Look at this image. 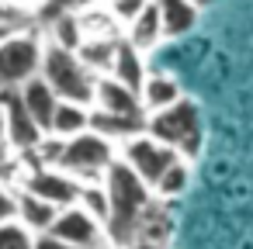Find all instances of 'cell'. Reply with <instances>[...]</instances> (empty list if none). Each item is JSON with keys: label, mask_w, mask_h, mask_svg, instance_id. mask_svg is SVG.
I'll return each mask as SVG.
<instances>
[{"label": "cell", "mask_w": 253, "mask_h": 249, "mask_svg": "<svg viewBox=\"0 0 253 249\" xmlns=\"http://www.w3.org/2000/svg\"><path fill=\"white\" fill-rule=\"evenodd\" d=\"M87 128H90V104H80V101H59L49 135L73 139V135H80V132H87Z\"/></svg>", "instance_id": "2e32d148"}, {"label": "cell", "mask_w": 253, "mask_h": 249, "mask_svg": "<svg viewBox=\"0 0 253 249\" xmlns=\"http://www.w3.org/2000/svg\"><path fill=\"white\" fill-rule=\"evenodd\" d=\"M111 76L115 80H122V83H128L132 90H139L142 94V83H146V70H142V59H139V49L128 42V38H122V45H118V52H115V63H111Z\"/></svg>", "instance_id": "ac0fdd59"}, {"label": "cell", "mask_w": 253, "mask_h": 249, "mask_svg": "<svg viewBox=\"0 0 253 249\" xmlns=\"http://www.w3.org/2000/svg\"><path fill=\"white\" fill-rule=\"evenodd\" d=\"M0 107H4V118H7V135H11V149H18L21 156L32 152L49 132L35 121V114L28 111L25 97H21V87H11V90H0Z\"/></svg>", "instance_id": "52a82bcc"}, {"label": "cell", "mask_w": 253, "mask_h": 249, "mask_svg": "<svg viewBox=\"0 0 253 249\" xmlns=\"http://www.w3.org/2000/svg\"><path fill=\"white\" fill-rule=\"evenodd\" d=\"M180 97H184V94H180V83H177L173 76H167V73L146 76V83H142V107H146V114L163 111V107L177 104Z\"/></svg>", "instance_id": "e0dca14e"}, {"label": "cell", "mask_w": 253, "mask_h": 249, "mask_svg": "<svg viewBox=\"0 0 253 249\" xmlns=\"http://www.w3.org/2000/svg\"><path fill=\"white\" fill-rule=\"evenodd\" d=\"M94 107H101V111H118V114H146L142 94L132 90L128 83L115 80V76H97V87H94Z\"/></svg>", "instance_id": "30bf717a"}, {"label": "cell", "mask_w": 253, "mask_h": 249, "mask_svg": "<svg viewBox=\"0 0 253 249\" xmlns=\"http://www.w3.org/2000/svg\"><path fill=\"white\" fill-rule=\"evenodd\" d=\"M94 0H45L42 4V18L45 21H52V18H59V14H80L84 7H90Z\"/></svg>", "instance_id": "d4e9b609"}, {"label": "cell", "mask_w": 253, "mask_h": 249, "mask_svg": "<svg viewBox=\"0 0 253 249\" xmlns=\"http://www.w3.org/2000/svg\"><path fill=\"white\" fill-rule=\"evenodd\" d=\"M25 187L35 190V194H42L45 201L66 208V204H77V201H80L84 180H77L73 173H66V170H59V166H35L32 177L25 180Z\"/></svg>", "instance_id": "9c48e42d"}, {"label": "cell", "mask_w": 253, "mask_h": 249, "mask_svg": "<svg viewBox=\"0 0 253 249\" xmlns=\"http://www.w3.org/2000/svg\"><path fill=\"white\" fill-rule=\"evenodd\" d=\"M80 208H87L101 225H108V218H111V197H108V187H104V180H94V183H84V190H80V201H77Z\"/></svg>", "instance_id": "44dd1931"}, {"label": "cell", "mask_w": 253, "mask_h": 249, "mask_svg": "<svg viewBox=\"0 0 253 249\" xmlns=\"http://www.w3.org/2000/svg\"><path fill=\"white\" fill-rule=\"evenodd\" d=\"M125 38L142 52V49H153L160 38H167L163 35V21H160V7H156V0H149L146 4V11L125 28Z\"/></svg>", "instance_id": "9a60e30c"}, {"label": "cell", "mask_w": 253, "mask_h": 249, "mask_svg": "<svg viewBox=\"0 0 253 249\" xmlns=\"http://www.w3.org/2000/svg\"><path fill=\"white\" fill-rule=\"evenodd\" d=\"M156 7H160V21H163L167 38L187 35L198 25V11H201L194 0H156Z\"/></svg>", "instance_id": "5bb4252c"}, {"label": "cell", "mask_w": 253, "mask_h": 249, "mask_svg": "<svg viewBox=\"0 0 253 249\" xmlns=\"http://www.w3.org/2000/svg\"><path fill=\"white\" fill-rule=\"evenodd\" d=\"M7 149H11V135H7V118H4V107H0V163H4Z\"/></svg>", "instance_id": "83f0119b"}, {"label": "cell", "mask_w": 253, "mask_h": 249, "mask_svg": "<svg viewBox=\"0 0 253 249\" xmlns=\"http://www.w3.org/2000/svg\"><path fill=\"white\" fill-rule=\"evenodd\" d=\"M11 218H18V194L0 183V225L11 221Z\"/></svg>", "instance_id": "484cf974"}, {"label": "cell", "mask_w": 253, "mask_h": 249, "mask_svg": "<svg viewBox=\"0 0 253 249\" xmlns=\"http://www.w3.org/2000/svg\"><path fill=\"white\" fill-rule=\"evenodd\" d=\"M52 45H63V49H73V52L84 45V21H80V14L52 18Z\"/></svg>", "instance_id": "ffe728a7"}, {"label": "cell", "mask_w": 253, "mask_h": 249, "mask_svg": "<svg viewBox=\"0 0 253 249\" xmlns=\"http://www.w3.org/2000/svg\"><path fill=\"white\" fill-rule=\"evenodd\" d=\"M115 163V152H111V139H104L101 132L87 128L73 139H66L63 145V156H59V170L73 173L77 180L84 183H94V180H104L108 166Z\"/></svg>", "instance_id": "277c9868"}, {"label": "cell", "mask_w": 253, "mask_h": 249, "mask_svg": "<svg viewBox=\"0 0 253 249\" xmlns=\"http://www.w3.org/2000/svg\"><path fill=\"white\" fill-rule=\"evenodd\" d=\"M146 4H149V0H111V21H118V25L128 28L146 11Z\"/></svg>", "instance_id": "cb8c5ba5"}, {"label": "cell", "mask_w": 253, "mask_h": 249, "mask_svg": "<svg viewBox=\"0 0 253 249\" xmlns=\"http://www.w3.org/2000/svg\"><path fill=\"white\" fill-rule=\"evenodd\" d=\"M118 45L122 42H115V38H104V35H94V38H84V45L77 49L80 52V59L90 66V70H111V63H115V52H118Z\"/></svg>", "instance_id": "d6986e66"}, {"label": "cell", "mask_w": 253, "mask_h": 249, "mask_svg": "<svg viewBox=\"0 0 253 249\" xmlns=\"http://www.w3.org/2000/svg\"><path fill=\"white\" fill-rule=\"evenodd\" d=\"M0 249H35V235L21 218H11L0 225Z\"/></svg>", "instance_id": "7402d4cb"}, {"label": "cell", "mask_w": 253, "mask_h": 249, "mask_svg": "<svg viewBox=\"0 0 253 249\" xmlns=\"http://www.w3.org/2000/svg\"><path fill=\"white\" fill-rule=\"evenodd\" d=\"M146 118H149V114H118V111H101V107H94V111H90V128L101 132V135L111 139V142H132L135 135L146 132Z\"/></svg>", "instance_id": "8fae6325"}, {"label": "cell", "mask_w": 253, "mask_h": 249, "mask_svg": "<svg viewBox=\"0 0 253 249\" xmlns=\"http://www.w3.org/2000/svg\"><path fill=\"white\" fill-rule=\"evenodd\" d=\"M56 214H59V204L45 201L42 194H35V190H28V187L18 194V218H21L32 232H49L52 221H56Z\"/></svg>", "instance_id": "4fadbf2b"}, {"label": "cell", "mask_w": 253, "mask_h": 249, "mask_svg": "<svg viewBox=\"0 0 253 249\" xmlns=\"http://www.w3.org/2000/svg\"><path fill=\"white\" fill-rule=\"evenodd\" d=\"M42 42L32 32H11L0 42V90L25 87L32 76L42 73Z\"/></svg>", "instance_id": "5b68a950"}, {"label": "cell", "mask_w": 253, "mask_h": 249, "mask_svg": "<svg viewBox=\"0 0 253 249\" xmlns=\"http://www.w3.org/2000/svg\"><path fill=\"white\" fill-rule=\"evenodd\" d=\"M128 249H170L167 242H153V239H139V242H132Z\"/></svg>", "instance_id": "f1b7e54d"}, {"label": "cell", "mask_w": 253, "mask_h": 249, "mask_svg": "<svg viewBox=\"0 0 253 249\" xmlns=\"http://www.w3.org/2000/svg\"><path fill=\"white\" fill-rule=\"evenodd\" d=\"M35 249H77V246L66 242V239H59L56 232H39L35 235Z\"/></svg>", "instance_id": "4316f807"}, {"label": "cell", "mask_w": 253, "mask_h": 249, "mask_svg": "<svg viewBox=\"0 0 253 249\" xmlns=\"http://www.w3.org/2000/svg\"><path fill=\"white\" fill-rule=\"evenodd\" d=\"M187 177H191V173H187V159L180 156V159H177V163H173V166L160 177V183H156L153 190H156L160 197H177V194L187 187Z\"/></svg>", "instance_id": "603a6c76"}, {"label": "cell", "mask_w": 253, "mask_h": 249, "mask_svg": "<svg viewBox=\"0 0 253 249\" xmlns=\"http://www.w3.org/2000/svg\"><path fill=\"white\" fill-rule=\"evenodd\" d=\"M42 76L52 83V90H56L63 101L94 104L97 76H94V70L80 59V52L63 49V45H49L45 56H42Z\"/></svg>", "instance_id": "3957f363"}, {"label": "cell", "mask_w": 253, "mask_h": 249, "mask_svg": "<svg viewBox=\"0 0 253 249\" xmlns=\"http://www.w3.org/2000/svg\"><path fill=\"white\" fill-rule=\"evenodd\" d=\"M104 187H108V197H111V218L104 225L108 242H115L118 249H128L139 239V225H142L146 208L153 204V194H149L153 187L125 159H115L108 166Z\"/></svg>", "instance_id": "6da1fadb"}, {"label": "cell", "mask_w": 253, "mask_h": 249, "mask_svg": "<svg viewBox=\"0 0 253 249\" xmlns=\"http://www.w3.org/2000/svg\"><path fill=\"white\" fill-rule=\"evenodd\" d=\"M21 97H25V104H28V111L35 114V121L49 132L52 128V118H56V107H59V94L52 90V83L39 73V76H32L25 87H21Z\"/></svg>", "instance_id": "7c38bea8"}, {"label": "cell", "mask_w": 253, "mask_h": 249, "mask_svg": "<svg viewBox=\"0 0 253 249\" xmlns=\"http://www.w3.org/2000/svg\"><path fill=\"white\" fill-rule=\"evenodd\" d=\"M194 4H198V7H211V4H215V0H194Z\"/></svg>", "instance_id": "4dcf8cb0"}, {"label": "cell", "mask_w": 253, "mask_h": 249, "mask_svg": "<svg viewBox=\"0 0 253 249\" xmlns=\"http://www.w3.org/2000/svg\"><path fill=\"white\" fill-rule=\"evenodd\" d=\"M146 132L153 139L173 145L184 159H194L201 152V111L187 97H180L177 104H170L163 111H153L146 118Z\"/></svg>", "instance_id": "7a4b0ae2"}, {"label": "cell", "mask_w": 253, "mask_h": 249, "mask_svg": "<svg viewBox=\"0 0 253 249\" xmlns=\"http://www.w3.org/2000/svg\"><path fill=\"white\" fill-rule=\"evenodd\" d=\"M11 32H14V28H11V25H7V21H0V42H4V38H7V35H11Z\"/></svg>", "instance_id": "f546056e"}, {"label": "cell", "mask_w": 253, "mask_h": 249, "mask_svg": "<svg viewBox=\"0 0 253 249\" xmlns=\"http://www.w3.org/2000/svg\"><path fill=\"white\" fill-rule=\"evenodd\" d=\"M49 232H56L59 239L73 242L77 249H97V246L104 242V235H108L104 225H101L87 208H80V204L59 208V214H56V221H52Z\"/></svg>", "instance_id": "ba28073f"}, {"label": "cell", "mask_w": 253, "mask_h": 249, "mask_svg": "<svg viewBox=\"0 0 253 249\" xmlns=\"http://www.w3.org/2000/svg\"><path fill=\"white\" fill-rule=\"evenodd\" d=\"M177 159H180V152H177L173 145L153 139L149 132H142V135H135L132 142H125V163H128L149 187H156L160 177H163Z\"/></svg>", "instance_id": "8992f818"}]
</instances>
